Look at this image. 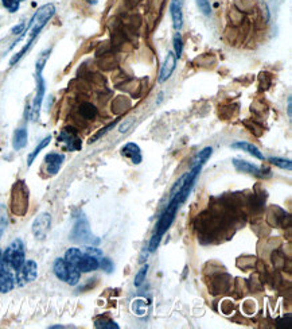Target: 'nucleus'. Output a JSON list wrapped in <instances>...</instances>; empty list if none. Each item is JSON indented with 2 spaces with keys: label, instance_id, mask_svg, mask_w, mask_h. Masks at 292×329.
Segmentation results:
<instances>
[{
  "label": "nucleus",
  "instance_id": "nucleus-25",
  "mask_svg": "<svg viewBox=\"0 0 292 329\" xmlns=\"http://www.w3.org/2000/svg\"><path fill=\"white\" fill-rule=\"evenodd\" d=\"M80 114L85 118V119H93L97 111L94 108V105L92 104H83L80 108Z\"/></svg>",
  "mask_w": 292,
  "mask_h": 329
},
{
  "label": "nucleus",
  "instance_id": "nucleus-39",
  "mask_svg": "<svg viewBox=\"0 0 292 329\" xmlns=\"http://www.w3.org/2000/svg\"><path fill=\"white\" fill-rule=\"evenodd\" d=\"M181 1H183V0H181Z\"/></svg>",
  "mask_w": 292,
  "mask_h": 329
},
{
  "label": "nucleus",
  "instance_id": "nucleus-34",
  "mask_svg": "<svg viewBox=\"0 0 292 329\" xmlns=\"http://www.w3.org/2000/svg\"><path fill=\"white\" fill-rule=\"evenodd\" d=\"M133 121H135V119L133 118H129V119H127V120L124 121V123H122L120 124V127H119V131L122 132V134H124V132H127L131 127H132Z\"/></svg>",
  "mask_w": 292,
  "mask_h": 329
},
{
  "label": "nucleus",
  "instance_id": "nucleus-38",
  "mask_svg": "<svg viewBox=\"0 0 292 329\" xmlns=\"http://www.w3.org/2000/svg\"><path fill=\"white\" fill-rule=\"evenodd\" d=\"M21 1H24V0H21Z\"/></svg>",
  "mask_w": 292,
  "mask_h": 329
},
{
  "label": "nucleus",
  "instance_id": "nucleus-7",
  "mask_svg": "<svg viewBox=\"0 0 292 329\" xmlns=\"http://www.w3.org/2000/svg\"><path fill=\"white\" fill-rule=\"evenodd\" d=\"M50 227H51V214L47 213V212H43V213L38 214L33 223V234L34 236L38 239V240H43L44 237L47 236L50 231Z\"/></svg>",
  "mask_w": 292,
  "mask_h": 329
},
{
  "label": "nucleus",
  "instance_id": "nucleus-31",
  "mask_svg": "<svg viewBox=\"0 0 292 329\" xmlns=\"http://www.w3.org/2000/svg\"><path fill=\"white\" fill-rule=\"evenodd\" d=\"M7 221H8V219H7L6 208L3 205H0V236L3 235V232L6 230Z\"/></svg>",
  "mask_w": 292,
  "mask_h": 329
},
{
  "label": "nucleus",
  "instance_id": "nucleus-22",
  "mask_svg": "<svg viewBox=\"0 0 292 329\" xmlns=\"http://www.w3.org/2000/svg\"><path fill=\"white\" fill-rule=\"evenodd\" d=\"M94 327L99 329H119V324L106 317H100L94 321Z\"/></svg>",
  "mask_w": 292,
  "mask_h": 329
},
{
  "label": "nucleus",
  "instance_id": "nucleus-2",
  "mask_svg": "<svg viewBox=\"0 0 292 329\" xmlns=\"http://www.w3.org/2000/svg\"><path fill=\"white\" fill-rule=\"evenodd\" d=\"M181 205H182V203L179 201V198L178 197H171L170 200H168L167 207H166V209L163 211V213L160 214L159 220H158V223H156L154 235H152L151 240H149L148 246L149 253H154L155 250L158 248L160 240H162V237L165 236V234L168 231L171 224L174 223L178 209H179Z\"/></svg>",
  "mask_w": 292,
  "mask_h": 329
},
{
  "label": "nucleus",
  "instance_id": "nucleus-37",
  "mask_svg": "<svg viewBox=\"0 0 292 329\" xmlns=\"http://www.w3.org/2000/svg\"><path fill=\"white\" fill-rule=\"evenodd\" d=\"M86 1H88L89 4H96L97 3V0H86Z\"/></svg>",
  "mask_w": 292,
  "mask_h": 329
},
{
  "label": "nucleus",
  "instance_id": "nucleus-29",
  "mask_svg": "<svg viewBox=\"0 0 292 329\" xmlns=\"http://www.w3.org/2000/svg\"><path fill=\"white\" fill-rule=\"evenodd\" d=\"M1 3L10 12H17L21 6V0H1Z\"/></svg>",
  "mask_w": 292,
  "mask_h": 329
},
{
  "label": "nucleus",
  "instance_id": "nucleus-12",
  "mask_svg": "<svg viewBox=\"0 0 292 329\" xmlns=\"http://www.w3.org/2000/svg\"><path fill=\"white\" fill-rule=\"evenodd\" d=\"M233 166L236 167L237 171H243V173H249L254 177H264L263 170L260 169L257 164L248 162V161H244V159L234 158L233 159Z\"/></svg>",
  "mask_w": 292,
  "mask_h": 329
},
{
  "label": "nucleus",
  "instance_id": "nucleus-23",
  "mask_svg": "<svg viewBox=\"0 0 292 329\" xmlns=\"http://www.w3.org/2000/svg\"><path fill=\"white\" fill-rule=\"evenodd\" d=\"M268 161L272 164H275V166L280 167V169H284V170H291L292 169V162L290 159L279 158V157H271V158H268Z\"/></svg>",
  "mask_w": 292,
  "mask_h": 329
},
{
  "label": "nucleus",
  "instance_id": "nucleus-19",
  "mask_svg": "<svg viewBox=\"0 0 292 329\" xmlns=\"http://www.w3.org/2000/svg\"><path fill=\"white\" fill-rule=\"evenodd\" d=\"M83 255V251H81L80 248H74V247H73V248H69L66 253H65L63 259H65L69 264H72L74 267H77V263L80 262V259H81Z\"/></svg>",
  "mask_w": 292,
  "mask_h": 329
},
{
  "label": "nucleus",
  "instance_id": "nucleus-4",
  "mask_svg": "<svg viewBox=\"0 0 292 329\" xmlns=\"http://www.w3.org/2000/svg\"><path fill=\"white\" fill-rule=\"evenodd\" d=\"M6 264L14 271H18L26 262V254H24V244L21 239H15L10 246L7 247L6 251L1 255Z\"/></svg>",
  "mask_w": 292,
  "mask_h": 329
},
{
  "label": "nucleus",
  "instance_id": "nucleus-11",
  "mask_svg": "<svg viewBox=\"0 0 292 329\" xmlns=\"http://www.w3.org/2000/svg\"><path fill=\"white\" fill-rule=\"evenodd\" d=\"M175 68H177V57H175V54H174L172 51H170V53H167L165 64H163L162 69H160L159 82L167 81V80L172 76V73L175 70Z\"/></svg>",
  "mask_w": 292,
  "mask_h": 329
},
{
  "label": "nucleus",
  "instance_id": "nucleus-16",
  "mask_svg": "<svg viewBox=\"0 0 292 329\" xmlns=\"http://www.w3.org/2000/svg\"><path fill=\"white\" fill-rule=\"evenodd\" d=\"M231 148H240L243 151H247L248 154H250L252 157L257 159H264V155L260 151V148L257 146H254L252 143L249 142H243V141H238V142L231 143Z\"/></svg>",
  "mask_w": 292,
  "mask_h": 329
},
{
  "label": "nucleus",
  "instance_id": "nucleus-24",
  "mask_svg": "<svg viewBox=\"0 0 292 329\" xmlns=\"http://www.w3.org/2000/svg\"><path fill=\"white\" fill-rule=\"evenodd\" d=\"M148 264L146 263L143 264L142 267H140V270H139L138 273H136V275H135V281H133V283H135V286H140L142 283H143L144 281H146V277H147V273H148Z\"/></svg>",
  "mask_w": 292,
  "mask_h": 329
},
{
  "label": "nucleus",
  "instance_id": "nucleus-6",
  "mask_svg": "<svg viewBox=\"0 0 292 329\" xmlns=\"http://www.w3.org/2000/svg\"><path fill=\"white\" fill-rule=\"evenodd\" d=\"M17 273V277H15V281L19 286H24L33 282V281L37 280L38 277V264L34 260H26L21 269L15 271Z\"/></svg>",
  "mask_w": 292,
  "mask_h": 329
},
{
  "label": "nucleus",
  "instance_id": "nucleus-13",
  "mask_svg": "<svg viewBox=\"0 0 292 329\" xmlns=\"http://www.w3.org/2000/svg\"><path fill=\"white\" fill-rule=\"evenodd\" d=\"M182 4L183 1H181V0H172L170 4L171 19H172V26L175 28V31H179L183 26Z\"/></svg>",
  "mask_w": 292,
  "mask_h": 329
},
{
  "label": "nucleus",
  "instance_id": "nucleus-1",
  "mask_svg": "<svg viewBox=\"0 0 292 329\" xmlns=\"http://www.w3.org/2000/svg\"><path fill=\"white\" fill-rule=\"evenodd\" d=\"M54 14H55V6L54 4H51V3L44 4V6H42L41 8H38V11L34 14V17L31 18V21H30L28 26L26 27V31H24V33L28 34L27 44L24 45V47H23L19 53H17V54L12 57L11 61H10V66L15 65L18 61L21 60L23 55L26 54V51L30 49V46L33 45L35 38H37L39 35V33L43 30V27L47 24V22H49L51 18L54 17Z\"/></svg>",
  "mask_w": 292,
  "mask_h": 329
},
{
  "label": "nucleus",
  "instance_id": "nucleus-28",
  "mask_svg": "<svg viewBox=\"0 0 292 329\" xmlns=\"http://www.w3.org/2000/svg\"><path fill=\"white\" fill-rule=\"evenodd\" d=\"M99 267H101V269L104 270L105 273L110 274V273H113V270H115V264L112 262V259L104 258V257H103V258L99 260Z\"/></svg>",
  "mask_w": 292,
  "mask_h": 329
},
{
  "label": "nucleus",
  "instance_id": "nucleus-36",
  "mask_svg": "<svg viewBox=\"0 0 292 329\" xmlns=\"http://www.w3.org/2000/svg\"><path fill=\"white\" fill-rule=\"evenodd\" d=\"M287 111H288V116L291 118L292 116V99L291 97H288V108H287Z\"/></svg>",
  "mask_w": 292,
  "mask_h": 329
},
{
  "label": "nucleus",
  "instance_id": "nucleus-18",
  "mask_svg": "<svg viewBox=\"0 0 292 329\" xmlns=\"http://www.w3.org/2000/svg\"><path fill=\"white\" fill-rule=\"evenodd\" d=\"M15 283H17L15 277L10 271L1 274L0 275V293H8V291H11L15 287Z\"/></svg>",
  "mask_w": 292,
  "mask_h": 329
},
{
  "label": "nucleus",
  "instance_id": "nucleus-20",
  "mask_svg": "<svg viewBox=\"0 0 292 329\" xmlns=\"http://www.w3.org/2000/svg\"><path fill=\"white\" fill-rule=\"evenodd\" d=\"M50 141H51V137H50V135H49V137H46V138H44V139H42V141H41V143H39L38 146L34 148L33 153L28 154L27 166H31V164H33V162H34V161H35V158L38 157V154L41 153V151H42V150H43L44 147H47V146H49Z\"/></svg>",
  "mask_w": 292,
  "mask_h": 329
},
{
  "label": "nucleus",
  "instance_id": "nucleus-32",
  "mask_svg": "<svg viewBox=\"0 0 292 329\" xmlns=\"http://www.w3.org/2000/svg\"><path fill=\"white\" fill-rule=\"evenodd\" d=\"M117 121H119V120H115V121H113V123H110V124H108V126H106V127H104V128H103L101 131H99V132H97V134H96V135H94V137L90 138V141H89V143H94V142H96V141H97V139H99V138L104 137L106 132L110 131V128H113V127L116 126V123H117Z\"/></svg>",
  "mask_w": 292,
  "mask_h": 329
},
{
  "label": "nucleus",
  "instance_id": "nucleus-27",
  "mask_svg": "<svg viewBox=\"0 0 292 329\" xmlns=\"http://www.w3.org/2000/svg\"><path fill=\"white\" fill-rule=\"evenodd\" d=\"M50 53H51V49H47L46 51H43L42 54L39 55L38 61H37V66H35V68H37V73H42L44 65H46V62L49 60Z\"/></svg>",
  "mask_w": 292,
  "mask_h": 329
},
{
  "label": "nucleus",
  "instance_id": "nucleus-35",
  "mask_svg": "<svg viewBox=\"0 0 292 329\" xmlns=\"http://www.w3.org/2000/svg\"><path fill=\"white\" fill-rule=\"evenodd\" d=\"M26 24L24 23H21V24H18V26H15V27L12 28V34H15V35H19L21 33H24L26 31Z\"/></svg>",
  "mask_w": 292,
  "mask_h": 329
},
{
  "label": "nucleus",
  "instance_id": "nucleus-9",
  "mask_svg": "<svg viewBox=\"0 0 292 329\" xmlns=\"http://www.w3.org/2000/svg\"><path fill=\"white\" fill-rule=\"evenodd\" d=\"M58 141L63 143L66 150H69V151H77L83 146L81 144V139L78 138V135L73 128H65V130H62L60 137H58Z\"/></svg>",
  "mask_w": 292,
  "mask_h": 329
},
{
  "label": "nucleus",
  "instance_id": "nucleus-10",
  "mask_svg": "<svg viewBox=\"0 0 292 329\" xmlns=\"http://www.w3.org/2000/svg\"><path fill=\"white\" fill-rule=\"evenodd\" d=\"M65 161V155L60 153H49L44 157V164H46V170L51 176H55L58 171L61 170L62 164Z\"/></svg>",
  "mask_w": 292,
  "mask_h": 329
},
{
  "label": "nucleus",
  "instance_id": "nucleus-30",
  "mask_svg": "<svg viewBox=\"0 0 292 329\" xmlns=\"http://www.w3.org/2000/svg\"><path fill=\"white\" fill-rule=\"evenodd\" d=\"M197 6H198L199 11L202 12L204 15L209 17L210 12H211V7H210L209 0H197Z\"/></svg>",
  "mask_w": 292,
  "mask_h": 329
},
{
  "label": "nucleus",
  "instance_id": "nucleus-8",
  "mask_svg": "<svg viewBox=\"0 0 292 329\" xmlns=\"http://www.w3.org/2000/svg\"><path fill=\"white\" fill-rule=\"evenodd\" d=\"M35 78H37V94H35V97L33 100L31 119L33 120H38L41 107H42V101H43L44 97V92H46V82H44V78L42 77V73H37Z\"/></svg>",
  "mask_w": 292,
  "mask_h": 329
},
{
  "label": "nucleus",
  "instance_id": "nucleus-33",
  "mask_svg": "<svg viewBox=\"0 0 292 329\" xmlns=\"http://www.w3.org/2000/svg\"><path fill=\"white\" fill-rule=\"evenodd\" d=\"M83 253L89 254V255H92V257H94V258L97 259L103 258V251L94 246H86L85 247V250H83Z\"/></svg>",
  "mask_w": 292,
  "mask_h": 329
},
{
  "label": "nucleus",
  "instance_id": "nucleus-21",
  "mask_svg": "<svg viewBox=\"0 0 292 329\" xmlns=\"http://www.w3.org/2000/svg\"><path fill=\"white\" fill-rule=\"evenodd\" d=\"M211 154H213V147H205L202 148L198 154H197V157L194 158L193 161V166L194 164H202L204 166L208 161L211 157Z\"/></svg>",
  "mask_w": 292,
  "mask_h": 329
},
{
  "label": "nucleus",
  "instance_id": "nucleus-15",
  "mask_svg": "<svg viewBox=\"0 0 292 329\" xmlns=\"http://www.w3.org/2000/svg\"><path fill=\"white\" fill-rule=\"evenodd\" d=\"M99 260L100 259L94 258L89 254H85L81 257L80 262L77 263V269L81 271V273H92V271H96L99 269Z\"/></svg>",
  "mask_w": 292,
  "mask_h": 329
},
{
  "label": "nucleus",
  "instance_id": "nucleus-3",
  "mask_svg": "<svg viewBox=\"0 0 292 329\" xmlns=\"http://www.w3.org/2000/svg\"><path fill=\"white\" fill-rule=\"evenodd\" d=\"M70 239L73 241H76V243L88 244V246H96V244L100 243L99 237L92 234L90 227H89V221L83 214L78 216L77 220H76L72 234H70Z\"/></svg>",
  "mask_w": 292,
  "mask_h": 329
},
{
  "label": "nucleus",
  "instance_id": "nucleus-17",
  "mask_svg": "<svg viewBox=\"0 0 292 329\" xmlns=\"http://www.w3.org/2000/svg\"><path fill=\"white\" fill-rule=\"evenodd\" d=\"M27 128L26 127H21L18 128L17 131L14 132V139H12V147L14 150H22L23 147H26L27 144Z\"/></svg>",
  "mask_w": 292,
  "mask_h": 329
},
{
  "label": "nucleus",
  "instance_id": "nucleus-26",
  "mask_svg": "<svg viewBox=\"0 0 292 329\" xmlns=\"http://www.w3.org/2000/svg\"><path fill=\"white\" fill-rule=\"evenodd\" d=\"M183 51V42H182V37H181V34L175 33L174 35V54L177 58H179L181 55H182Z\"/></svg>",
  "mask_w": 292,
  "mask_h": 329
},
{
  "label": "nucleus",
  "instance_id": "nucleus-5",
  "mask_svg": "<svg viewBox=\"0 0 292 329\" xmlns=\"http://www.w3.org/2000/svg\"><path fill=\"white\" fill-rule=\"evenodd\" d=\"M53 270H54V274L58 280L66 282L67 285L70 286L77 285L81 278V271L77 267L67 263L63 258L55 259L53 263Z\"/></svg>",
  "mask_w": 292,
  "mask_h": 329
},
{
  "label": "nucleus",
  "instance_id": "nucleus-14",
  "mask_svg": "<svg viewBox=\"0 0 292 329\" xmlns=\"http://www.w3.org/2000/svg\"><path fill=\"white\" fill-rule=\"evenodd\" d=\"M122 154L125 158L131 159V162L133 164H140L143 162V154H142V150H140V147H139L136 143H127L122 148Z\"/></svg>",
  "mask_w": 292,
  "mask_h": 329
}]
</instances>
